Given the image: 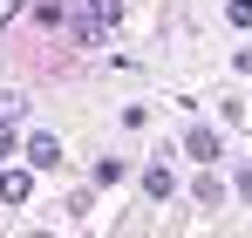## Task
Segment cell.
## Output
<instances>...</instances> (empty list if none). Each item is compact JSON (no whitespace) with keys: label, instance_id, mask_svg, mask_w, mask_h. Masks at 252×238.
Masks as SVG:
<instances>
[{"label":"cell","instance_id":"cell-3","mask_svg":"<svg viewBox=\"0 0 252 238\" xmlns=\"http://www.w3.org/2000/svg\"><path fill=\"white\" fill-rule=\"evenodd\" d=\"M184 150H191L198 163H218V157H225V150H218V129H205V122H198V129L184 136Z\"/></svg>","mask_w":252,"mask_h":238},{"label":"cell","instance_id":"cell-5","mask_svg":"<svg viewBox=\"0 0 252 238\" xmlns=\"http://www.w3.org/2000/svg\"><path fill=\"white\" fill-rule=\"evenodd\" d=\"M28 116V95H14V89H0V122H21Z\"/></svg>","mask_w":252,"mask_h":238},{"label":"cell","instance_id":"cell-1","mask_svg":"<svg viewBox=\"0 0 252 238\" xmlns=\"http://www.w3.org/2000/svg\"><path fill=\"white\" fill-rule=\"evenodd\" d=\"M21 157L34 163V170H62V136H28Z\"/></svg>","mask_w":252,"mask_h":238},{"label":"cell","instance_id":"cell-10","mask_svg":"<svg viewBox=\"0 0 252 238\" xmlns=\"http://www.w3.org/2000/svg\"><path fill=\"white\" fill-rule=\"evenodd\" d=\"M14 14H21V0H0V28H7V21H14Z\"/></svg>","mask_w":252,"mask_h":238},{"label":"cell","instance_id":"cell-2","mask_svg":"<svg viewBox=\"0 0 252 238\" xmlns=\"http://www.w3.org/2000/svg\"><path fill=\"white\" fill-rule=\"evenodd\" d=\"M0 198H7V204H28V198H34V163H28V170L7 163V170H0Z\"/></svg>","mask_w":252,"mask_h":238},{"label":"cell","instance_id":"cell-9","mask_svg":"<svg viewBox=\"0 0 252 238\" xmlns=\"http://www.w3.org/2000/svg\"><path fill=\"white\" fill-rule=\"evenodd\" d=\"M14 150H21V143H14V122H0V170L14 163Z\"/></svg>","mask_w":252,"mask_h":238},{"label":"cell","instance_id":"cell-8","mask_svg":"<svg viewBox=\"0 0 252 238\" xmlns=\"http://www.w3.org/2000/svg\"><path fill=\"white\" fill-rule=\"evenodd\" d=\"M198 204H225V184L218 177H198Z\"/></svg>","mask_w":252,"mask_h":238},{"label":"cell","instance_id":"cell-4","mask_svg":"<svg viewBox=\"0 0 252 238\" xmlns=\"http://www.w3.org/2000/svg\"><path fill=\"white\" fill-rule=\"evenodd\" d=\"M143 191H150V198L164 204V198H170V191H177V177H170L164 163H150V170H143Z\"/></svg>","mask_w":252,"mask_h":238},{"label":"cell","instance_id":"cell-7","mask_svg":"<svg viewBox=\"0 0 252 238\" xmlns=\"http://www.w3.org/2000/svg\"><path fill=\"white\" fill-rule=\"evenodd\" d=\"M225 21L232 28H252V0H225Z\"/></svg>","mask_w":252,"mask_h":238},{"label":"cell","instance_id":"cell-6","mask_svg":"<svg viewBox=\"0 0 252 238\" xmlns=\"http://www.w3.org/2000/svg\"><path fill=\"white\" fill-rule=\"evenodd\" d=\"M123 177H129L123 157H102V163H95V184H123Z\"/></svg>","mask_w":252,"mask_h":238}]
</instances>
